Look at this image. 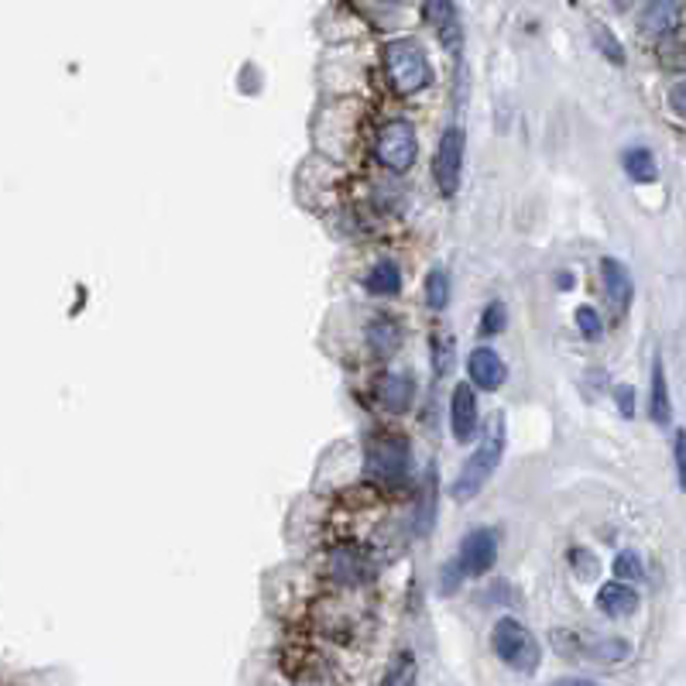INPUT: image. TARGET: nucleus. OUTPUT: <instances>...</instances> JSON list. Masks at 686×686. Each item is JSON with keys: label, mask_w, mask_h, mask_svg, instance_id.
<instances>
[{"label": "nucleus", "mask_w": 686, "mask_h": 686, "mask_svg": "<svg viewBox=\"0 0 686 686\" xmlns=\"http://www.w3.org/2000/svg\"><path fill=\"white\" fill-rule=\"evenodd\" d=\"M679 21H683V8L679 0H653L642 18V28L648 34H656V39H666V34L679 31Z\"/></svg>", "instance_id": "9d476101"}, {"label": "nucleus", "mask_w": 686, "mask_h": 686, "mask_svg": "<svg viewBox=\"0 0 686 686\" xmlns=\"http://www.w3.org/2000/svg\"><path fill=\"white\" fill-rule=\"evenodd\" d=\"M463 152H467V137L460 127H450L437 149V183L443 196H457L460 190V175H463Z\"/></svg>", "instance_id": "423d86ee"}, {"label": "nucleus", "mask_w": 686, "mask_h": 686, "mask_svg": "<svg viewBox=\"0 0 686 686\" xmlns=\"http://www.w3.org/2000/svg\"><path fill=\"white\" fill-rule=\"evenodd\" d=\"M669 100H673V111H676V114H683V83H676V86H673Z\"/></svg>", "instance_id": "bb28decb"}, {"label": "nucleus", "mask_w": 686, "mask_h": 686, "mask_svg": "<svg viewBox=\"0 0 686 686\" xmlns=\"http://www.w3.org/2000/svg\"><path fill=\"white\" fill-rule=\"evenodd\" d=\"M591 31H594V42H597V49H601L611 62H615V65H622V62H625V49H622V42L615 39V34H611L604 24H594Z\"/></svg>", "instance_id": "aec40b11"}, {"label": "nucleus", "mask_w": 686, "mask_h": 686, "mask_svg": "<svg viewBox=\"0 0 686 686\" xmlns=\"http://www.w3.org/2000/svg\"><path fill=\"white\" fill-rule=\"evenodd\" d=\"M618 8H635V4H642V0H615Z\"/></svg>", "instance_id": "cd10ccee"}, {"label": "nucleus", "mask_w": 686, "mask_h": 686, "mask_svg": "<svg viewBox=\"0 0 686 686\" xmlns=\"http://www.w3.org/2000/svg\"><path fill=\"white\" fill-rule=\"evenodd\" d=\"M625 168L635 183H648V178H656V158L648 155L645 149H632L625 152Z\"/></svg>", "instance_id": "a211bd4d"}, {"label": "nucleus", "mask_w": 686, "mask_h": 686, "mask_svg": "<svg viewBox=\"0 0 686 686\" xmlns=\"http://www.w3.org/2000/svg\"><path fill=\"white\" fill-rule=\"evenodd\" d=\"M618 406H622V416H635V391L628 385L618 388Z\"/></svg>", "instance_id": "393cba45"}, {"label": "nucleus", "mask_w": 686, "mask_h": 686, "mask_svg": "<svg viewBox=\"0 0 686 686\" xmlns=\"http://www.w3.org/2000/svg\"><path fill=\"white\" fill-rule=\"evenodd\" d=\"M368 347L375 350V357H391L402 347V330L395 319H375L368 330Z\"/></svg>", "instance_id": "4468645a"}, {"label": "nucleus", "mask_w": 686, "mask_h": 686, "mask_svg": "<svg viewBox=\"0 0 686 686\" xmlns=\"http://www.w3.org/2000/svg\"><path fill=\"white\" fill-rule=\"evenodd\" d=\"M375 391H378V402H381L388 412H406L409 402H412V388H409V381L399 378V375H381V378L375 381Z\"/></svg>", "instance_id": "f8f14e48"}, {"label": "nucleus", "mask_w": 686, "mask_h": 686, "mask_svg": "<svg viewBox=\"0 0 686 686\" xmlns=\"http://www.w3.org/2000/svg\"><path fill=\"white\" fill-rule=\"evenodd\" d=\"M422 18L437 28L440 34H450L457 31V8H453V0H426L422 4Z\"/></svg>", "instance_id": "dca6fc26"}, {"label": "nucleus", "mask_w": 686, "mask_h": 686, "mask_svg": "<svg viewBox=\"0 0 686 686\" xmlns=\"http://www.w3.org/2000/svg\"><path fill=\"white\" fill-rule=\"evenodd\" d=\"M416 663H412V656H399L395 659V666L388 669V676H385V683L388 686H406V683H416Z\"/></svg>", "instance_id": "4be33fe9"}, {"label": "nucleus", "mask_w": 686, "mask_h": 686, "mask_svg": "<svg viewBox=\"0 0 686 686\" xmlns=\"http://www.w3.org/2000/svg\"><path fill=\"white\" fill-rule=\"evenodd\" d=\"M494 653L501 663H509L519 673H532L539 666V642L532 638V632L515 622V618H501L494 625Z\"/></svg>", "instance_id": "7ed1b4c3"}, {"label": "nucleus", "mask_w": 686, "mask_h": 686, "mask_svg": "<svg viewBox=\"0 0 686 686\" xmlns=\"http://www.w3.org/2000/svg\"><path fill=\"white\" fill-rule=\"evenodd\" d=\"M450 426H453V437L460 443H467L474 437L478 429V399H474V388L471 385H457L453 388V399H450Z\"/></svg>", "instance_id": "6e6552de"}, {"label": "nucleus", "mask_w": 686, "mask_h": 686, "mask_svg": "<svg viewBox=\"0 0 686 686\" xmlns=\"http://www.w3.org/2000/svg\"><path fill=\"white\" fill-rule=\"evenodd\" d=\"M597 607L604 611V615H611V618H625V615H632V611L638 607V594L628 584H604L597 591Z\"/></svg>", "instance_id": "9b49d317"}, {"label": "nucleus", "mask_w": 686, "mask_h": 686, "mask_svg": "<svg viewBox=\"0 0 686 686\" xmlns=\"http://www.w3.org/2000/svg\"><path fill=\"white\" fill-rule=\"evenodd\" d=\"M368 293L371 296H395L402 288V272L395 262H378L371 272H368Z\"/></svg>", "instance_id": "2eb2a0df"}, {"label": "nucleus", "mask_w": 686, "mask_h": 686, "mask_svg": "<svg viewBox=\"0 0 686 686\" xmlns=\"http://www.w3.org/2000/svg\"><path fill=\"white\" fill-rule=\"evenodd\" d=\"M504 327H509V309H504V303H488V309L481 316V334L498 337Z\"/></svg>", "instance_id": "6ab92c4d"}, {"label": "nucleus", "mask_w": 686, "mask_h": 686, "mask_svg": "<svg viewBox=\"0 0 686 686\" xmlns=\"http://www.w3.org/2000/svg\"><path fill=\"white\" fill-rule=\"evenodd\" d=\"M615 576H618V581H642V560H638L632 550L618 553V560H615Z\"/></svg>", "instance_id": "5701e85b"}, {"label": "nucleus", "mask_w": 686, "mask_h": 686, "mask_svg": "<svg viewBox=\"0 0 686 686\" xmlns=\"http://www.w3.org/2000/svg\"><path fill=\"white\" fill-rule=\"evenodd\" d=\"M494 556H498V532L494 529H474L463 535L460 543V570L463 573H488L494 566Z\"/></svg>", "instance_id": "0eeeda50"}, {"label": "nucleus", "mask_w": 686, "mask_h": 686, "mask_svg": "<svg viewBox=\"0 0 686 686\" xmlns=\"http://www.w3.org/2000/svg\"><path fill=\"white\" fill-rule=\"evenodd\" d=\"M467 371H471V381L478 388H488V391H494L504 381V375H509V371H504V360L491 347H478L471 354V360H467Z\"/></svg>", "instance_id": "1a4fd4ad"}, {"label": "nucleus", "mask_w": 686, "mask_h": 686, "mask_svg": "<svg viewBox=\"0 0 686 686\" xmlns=\"http://www.w3.org/2000/svg\"><path fill=\"white\" fill-rule=\"evenodd\" d=\"M419 155L416 127L409 121H391L378 134V162L391 172H409Z\"/></svg>", "instance_id": "20e7f679"}, {"label": "nucleus", "mask_w": 686, "mask_h": 686, "mask_svg": "<svg viewBox=\"0 0 686 686\" xmlns=\"http://www.w3.org/2000/svg\"><path fill=\"white\" fill-rule=\"evenodd\" d=\"M653 419L656 422H666L669 419V402H666V375L663 368L656 365L653 371Z\"/></svg>", "instance_id": "412c9836"}, {"label": "nucleus", "mask_w": 686, "mask_h": 686, "mask_svg": "<svg viewBox=\"0 0 686 686\" xmlns=\"http://www.w3.org/2000/svg\"><path fill=\"white\" fill-rule=\"evenodd\" d=\"M673 457H676V474L683 481V432H676V440H673Z\"/></svg>", "instance_id": "a878e982"}, {"label": "nucleus", "mask_w": 686, "mask_h": 686, "mask_svg": "<svg viewBox=\"0 0 686 686\" xmlns=\"http://www.w3.org/2000/svg\"><path fill=\"white\" fill-rule=\"evenodd\" d=\"M576 327H581L591 340H597L601 337V316L591 306H581L576 309Z\"/></svg>", "instance_id": "b1692460"}, {"label": "nucleus", "mask_w": 686, "mask_h": 686, "mask_svg": "<svg viewBox=\"0 0 686 686\" xmlns=\"http://www.w3.org/2000/svg\"><path fill=\"white\" fill-rule=\"evenodd\" d=\"M368 471L378 481H399L409 471V443L399 437H378L368 447Z\"/></svg>", "instance_id": "39448f33"}, {"label": "nucleus", "mask_w": 686, "mask_h": 686, "mask_svg": "<svg viewBox=\"0 0 686 686\" xmlns=\"http://www.w3.org/2000/svg\"><path fill=\"white\" fill-rule=\"evenodd\" d=\"M601 272H604V293H607V299L615 303L618 313H625L628 303H632V278H628V272H625L618 262H604Z\"/></svg>", "instance_id": "ddd939ff"}, {"label": "nucleus", "mask_w": 686, "mask_h": 686, "mask_svg": "<svg viewBox=\"0 0 686 686\" xmlns=\"http://www.w3.org/2000/svg\"><path fill=\"white\" fill-rule=\"evenodd\" d=\"M426 303L429 309H443L450 303V275L443 268H432L426 278Z\"/></svg>", "instance_id": "f3484780"}, {"label": "nucleus", "mask_w": 686, "mask_h": 686, "mask_svg": "<svg viewBox=\"0 0 686 686\" xmlns=\"http://www.w3.org/2000/svg\"><path fill=\"white\" fill-rule=\"evenodd\" d=\"M504 437H509V422H504V412H498L484 429L481 447L471 453V460L463 463L460 478L453 481V498L457 501H471L491 481V474L498 471V463L504 457Z\"/></svg>", "instance_id": "f257e3e1"}, {"label": "nucleus", "mask_w": 686, "mask_h": 686, "mask_svg": "<svg viewBox=\"0 0 686 686\" xmlns=\"http://www.w3.org/2000/svg\"><path fill=\"white\" fill-rule=\"evenodd\" d=\"M385 65H388L391 86L399 90V93H419V90H426L429 80H432V69H429L426 52H422L416 42H409V39L391 42V45L385 49Z\"/></svg>", "instance_id": "f03ea898"}]
</instances>
